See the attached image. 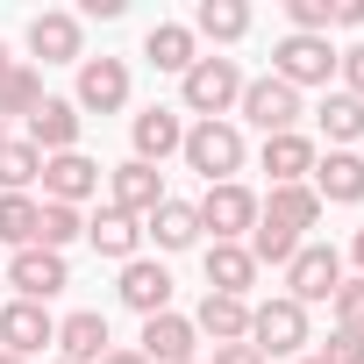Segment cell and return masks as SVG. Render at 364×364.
<instances>
[{"label": "cell", "mask_w": 364, "mask_h": 364, "mask_svg": "<svg viewBox=\"0 0 364 364\" xmlns=\"http://www.w3.org/2000/svg\"><path fill=\"white\" fill-rule=\"evenodd\" d=\"M129 93H136L129 58H79V86H72V107L79 114H122Z\"/></svg>", "instance_id": "ba28073f"}, {"label": "cell", "mask_w": 364, "mask_h": 364, "mask_svg": "<svg viewBox=\"0 0 364 364\" xmlns=\"http://www.w3.org/2000/svg\"><path fill=\"white\" fill-rule=\"evenodd\" d=\"M36 193H0V250H36Z\"/></svg>", "instance_id": "f1b7e54d"}, {"label": "cell", "mask_w": 364, "mask_h": 364, "mask_svg": "<svg viewBox=\"0 0 364 364\" xmlns=\"http://www.w3.org/2000/svg\"><path fill=\"white\" fill-rule=\"evenodd\" d=\"M100 178H107V164H93L86 150H65V157H43V178H36V200H58V208H86L93 193H100Z\"/></svg>", "instance_id": "8fae6325"}, {"label": "cell", "mask_w": 364, "mask_h": 364, "mask_svg": "<svg viewBox=\"0 0 364 364\" xmlns=\"http://www.w3.org/2000/svg\"><path fill=\"white\" fill-rule=\"evenodd\" d=\"M193 215H200V236L208 243H243L257 229V193L243 186V178H229V186H208L193 200Z\"/></svg>", "instance_id": "8992f818"}, {"label": "cell", "mask_w": 364, "mask_h": 364, "mask_svg": "<svg viewBox=\"0 0 364 364\" xmlns=\"http://www.w3.org/2000/svg\"><path fill=\"white\" fill-rule=\"evenodd\" d=\"M193 58H200V43H193V29H186V22H150V36H143V65H150V72L186 79V72H193Z\"/></svg>", "instance_id": "d4e9b609"}, {"label": "cell", "mask_w": 364, "mask_h": 364, "mask_svg": "<svg viewBox=\"0 0 364 364\" xmlns=\"http://www.w3.org/2000/svg\"><path fill=\"white\" fill-rule=\"evenodd\" d=\"M307 186L321 208H364V157L357 150H321L314 171H307Z\"/></svg>", "instance_id": "2e32d148"}, {"label": "cell", "mask_w": 364, "mask_h": 364, "mask_svg": "<svg viewBox=\"0 0 364 364\" xmlns=\"http://www.w3.org/2000/svg\"><path fill=\"white\" fill-rule=\"evenodd\" d=\"M293 364H321V357H314V350H307V357H293Z\"/></svg>", "instance_id": "7bdbcfd3"}, {"label": "cell", "mask_w": 364, "mask_h": 364, "mask_svg": "<svg viewBox=\"0 0 364 364\" xmlns=\"http://www.w3.org/2000/svg\"><path fill=\"white\" fill-rule=\"evenodd\" d=\"M307 114V93H293L286 79H243V100H236V129H257V136H293Z\"/></svg>", "instance_id": "277c9868"}, {"label": "cell", "mask_w": 364, "mask_h": 364, "mask_svg": "<svg viewBox=\"0 0 364 364\" xmlns=\"http://www.w3.org/2000/svg\"><path fill=\"white\" fill-rule=\"evenodd\" d=\"M336 0H286V36H328Z\"/></svg>", "instance_id": "836d02e7"}, {"label": "cell", "mask_w": 364, "mask_h": 364, "mask_svg": "<svg viewBox=\"0 0 364 364\" xmlns=\"http://www.w3.org/2000/svg\"><path fill=\"white\" fill-rule=\"evenodd\" d=\"M200 364H264V357H257L250 343H222V350H215V357H200Z\"/></svg>", "instance_id": "74e56055"}, {"label": "cell", "mask_w": 364, "mask_h": 364, "mask_svg": "<svg viewBox=\"0 0 364 364\" xmlns=\"http://www.w3.org/2000/svg\"><path fill=\"white\" fill-rule=\"evenodd\" d=\"M86 243L107 257V264H129V257H143V222H129V215H114L107 200L86 215Z\"/></svg>", "instance_id": "cb8c5ba5"}, {"label": "cell", "mask_w": 364, "mask_h": 364, "mask_svg": "<svg viewBox=\"0 0 364 364\" xmlns=\"http://www.w3.org/2000/svg\"><path fill=\"white\" fill-rule=\"evenodd\" d=\"M307 343H314V321H307L300 300H286V293L250 300V350H257L264 364H279V357H307Z\"/></svg>", "instance_id": "7a4b0ae2"}, {"label": "cell", "mask_w": 364, "mask_h": 364, "mask_svg": "<svg viewBox=\"0 0 364 364\" xmlns=\"http://www.w3.org/2000/svg\"><path fill=\"white\" fill-rule=\"evenodd\" d=\"M272 79H286L293 93H328V79H336V43H328V36H279V43H272Z\"/></svg>", "instance_id": "5b68a950"}, {"label": "cell", "mask_w": 364, "mask_h": 364, "mask_svg": "<svg viewBox=\"0 0 364 364\" xmlns=\"http://www.w3.org/2000/svg\"><path fill=\"white\" fill-rule=\"evenodd\" d=\"M193 328L222 350V343H250V300H229V293H200L193 307Z\"/></svg>", "instance_id": "484cf974"}, {"label": "cell", "mask_w": 364, "mask_h": 364, "mask_svg": "<svg viewBox=\"0 0 364 364\" xmlns=\"http://www.w3.org/2000/svg\"><path fill=\"white\" fill-rule=\"evenodd\" d=\"M178 157H186V171H200L208 186H229V178L250 164V143L236 122H186V143H178Z\"/></svg>", "instance_id": "3957f363"}, {"label": "cell", "mask_w": 364, "mask_h": 364, "mask_svg": "<svg viewBox=\"0 0 364 364\" xmlns=\"http://www.w3.org/2000/svg\"><path fill=\"white\" fill-rule=\"evenodd\" d=\"M321 364H364V336L357 328H328V343H314Z\"/></svg>", "instance_id": "d590c367"}, {"label": "cell", "mask_w": 364, "mask_h": 364, "mask_svg": "<svg viewBox=\"0 0 364 364\" xmlns=\"http://www.w3.org/2000/svg\"><path fill=\"white\" fill-rule=\"evenodd\" d=\"M0 364H22V357H8V350H0Z\"/></svg>", "instance_id": "ee69618b"}, {"label": "cell", "mask_w": 364, "mask_h": 364, "mask_svg": "<svg viewBox=\"0 0 364 364\" xmlns=\"http://www.w3.org/2000/svg\"><path fill=\"white\" fill-rule=\"evenodd\" d=\"M257 215H264V222H279V229H293V236H307L328 208L314 200V186H272V193L257 200Z\"/></svg>", "instance_id": "83f0119b"}, {"label": "cell", "mask_w": 364, "mask_h": 364, "mask_svg": "<svg viewBox=\"0 0 364 364\" xmlns=\"http://www.w3.org/2000/svg\"><path fill=\"white\" fill-rule=\"evenodd\" d=\"M8 72H15V50H8V43H0V79H8Z\"/></svg>", "instance_id": "b9f144b4"}, {"label": "cell", "mask_w": 364, "mask_h": 364, "mask_svg": "<svg viewBox=\"0 0 364 364\" xmlns=\"http://www.w3.org/2000/svg\"><path fill=\"white\" fill-rule=\"evenodd\" d=\"M250 0H200V8H193V43H215V50H229V43H243L250 36Z\"/></svg>", "instance_id": "7402d4cb"}, {"label": "cell", "mask_w": 364, "mask_h": 364, "mask_svg": "<svg viewBox=\"0 0 364 364\" xmlns=\"http://www.w3.org/2000/svg\"><path fill=\"white\" fill-rule=\"evenodd\" d=\"M43 107V72L36 65H15L8 79H0V122H29Z\"/></svg>", "instance_id": "4dcf8cb0"}, {"label": "cell", "mask_w": 364, "mask_h": 364, "mask_svg": "<svg viewBox=\"0 0 364 364\" xmlns=\"http://www.w3.org/2000/svg\"><path fill=\"white\" fill-rule=\"evenodd\" d=\"M43 157H65V150H79V136H86V114L65 100V93H43V107L29 114V129H22Z\"/></svg>", "instance_id": "ac0fdd59"}, {"label": "cell", "mask_w": 364, "mask_h": 364, "mask_svg": "<svg viewBox=\"0 0 364 364\" xmlns=\"http://www.w3.org/2000/svg\"><path fill=\"white\" fill-rule=\"evenodd\" d=\"M8 286H15V300L50 307V300L72 286V264H65L58 250H8Z\"/></svg>", "instance_id": "4fadbf2b"}, {"label": "cell", "mask_w": 364, "mask_h": 364, "mask_svg": "<svg viewBox=\"0 0 364 364\" xmlns=\"http://www.w3.org/2000/svg\"><path fill=\"white\" fill-rule=\"evenodd\" d=\"M114 350V336H107V314L100 307H72L65 321H58V350L50 357H65V364H100Z\"/></svg>", "instance_id": "d6986e66"}, {"label": "cell", "mask_w": 364, "mask_h": 364, "mask_svg": "<svg viewBox=\"0 0 364 364\" xmlns=\"http://www.w3.org/2000/svg\"><path fill=\"white\" fill-rule=\"evenodd\" d=\"M200 272H208V293H229V300H250V286H257V257L243 243H208Z\"/></svg>", "instance_id": "44dd1931"}, {"label": "cell", "mask_w": 364, "mask_h": 364, "mask_svg": "<svg viewBox=\"0 0 364 364\" xmlns=\"http://www.w3.org/2000/svg\"><path fill=\"white\" fill-rule=\"evenodd\" d=\"M143 236H150V243H157L164 257L193 250V243H200V215H193V200H171V193H164V200H157V208L143 215Z\"/></svg>", "instance_id": "603a6c76"}, {"label": "cell", "mask_w": 364, "mask_h": 364, "mask_svg": "<svg viewBox=\"0 0 364 364\" xmlns=\"http://www.w3.org/2000/svg\"><path fill=\"white\" fill-rule=\"evenodd\" d=\"M336 286H343V250L336 243H300L293 264H286V300L321 307V300H336Z\"/></svg>", "instance_id": "9c48e42d"}, {"label": "cell", "mask_w": 364, "mask_h": 364, "mask_svg": "<svg viewBox=\"0 0 364 364\" xmlns=\"http://www.w3.org/2000/svg\"><path fill=\"white\" fill-rule=\"evenodd\" d=\"M300 243H307V236H293V229H279V222H264V215H257V229L243 236V250L257 257V272H264V264H272V272H286Z\"/></svg>", "instance_id": "1f68e13d"}, {"label": "cell", "mask_w": 364, "mask_h": 364, "mask_svg": "<svg viewBox=\"0 0 364 364\" xmlns=\"http://www.w3.org/2000/svg\"><path fill=\"white\" fill-rule=\"evenodd\" d=\"M193 364H200V357H193Z\"/></svg>", "instance_id": "7dc6e473"}, {"label": "cell", "mask_w": 364, "mask_h": 364, "mask_svg": "<svg viewBox=\"0 0 364 364\" xmlns=\"http://www.w3.org/2000/svg\"><path fill=\"white\" fill-rule=\"evenodd\" d=\"M336 29H364V0H336Z\"/></svg>", "instance_id": "f35d334b"}, {"label": "cell", "mask_w": 364, "mask_h": 364, "mask_svg": "<svg viewBox=\"0 0 364 364\" xmlns=\"http://www.w3.org/2000/svg\"><path fill=\"white\" fill-rule=\"evenodd\" d=\"M43 364H65V357H43Z\"/></svg>", "instance_id": "bcb514c9"}, {"label": "cell", "mask_w": 364, "mask_h": 364, "mask_svg": "<svg viewBox=\"0 0 364 364\" xmlns=\"http://www.w3.org/2000/svg\"><path fill=\"white\" fill-rule=\"evenodd\" d=\"M328 314H336V328H357L364 336V279H343L336 300H328Z\"/></svg>", "instance_id": "e575fe53"}, {"label": "cell", "mask_w": 364, "mask_h": 364, "mask_svg": "<svg viewBox=\"0 0 364 364\" xmlns=\"http://www.w3.org/2000/svg\"><path fill=\"white\" fill-rule=\"evenodd\" d=\"M314 157H321V143H314L307 129H293V136H264V150H257V164L272 171V186H307Z\"/></svg>", "instance_id": "ffe728a7"}, {"label": "cell", "mask_w": 364, "mask_h": 364, "mask_svg": "<svg viewBox=\"0 0 364 364\" xmlns=\"http://www.w3.org/2000/svg\"><path fill=\"white\" fill-rule=\"evenodd\" d=\"M314 129H321L328 150H357V143H364V100H350L343 86H328L321 107H314Z\"/></svg>", "instance_id": "4316f807"}, {"label": "cell", "mask_w": 364, "mask_h": 364, "mask_svg": "<svg viewBox=\"0 0 364 364\" xmlns=\"http://www.w3.org/2000/svg\"><path fill=\"white\" fill-rule=\"evenodd\" d=\"M100 364H143V350H136V343H114V350H107Z\"/></svg>", "instance_id": "ab89813d"}, {"label": "cell", "mask_w": 364, "mask_h": 364, "mask_svg": "<svg viewBox=\"0 0 364 364\" xmlns=\"http://www.w3.org/2000/svg\"><path fill=\"white\" fill-rule=\"evenodd\" d=\"M29 58L36 65H79L86 58V15H72V8L29 15Z\"/></svg>", "instance_id": "30bf717a"}, {"label": "cell", "mask_w": 364, "mask_h": 364, "mask_svg": "<svg viewBox=\"0 0 364 364\" xmlns=\"http://www.w3.org/2000/svg\"><path fill=\"white\" fill-rule=\"evenodd\" d=\"M178 143H186V114L178 107H143V114H129V157L136 164H164V157H178Z\"/></svg>", "instance_id": "5bb4252c"}, {"label": "cell", "mask_w": 364, "mask_h": 364, "mask_svg": "<svg viewBox=\"0 0 364 364\" xmlns=\"http://www.w3.org/2000/svg\"><path fill=\"white\" fill-rule=\"evenodd\" d=\"M79 236H86V215L43 200V215H36V250H58V257H65V243H79Z\"/></svg>", "instance_id": "d6a6232c"}, {"label": "cell", "mask_w": 364, "mask_h": 364, "mask_svg": "<svg viewBox=\"0 0 364 364\" xmlns=\"http://www.w3.org/2000/svg\"><path fill=\"white\" fill-rule=\"evenodd\" d=\"M350 264H357V279H364V229L350 236Z\"/></svg>", "instance_id": "60d3db41"}, {"label": "cell", "mask_w": 364, "mask_h": 364, "mask_svg": "<svg viewBox=\"0 0 364 364\" xmlns=\"http://www.w3.org/2000/svg\"><path fill=\"white\" fill-rule=\"evenodd\" d=\"M100 193H107V208H114V215L143 222V215L164 200V171H157V164H136V157H122V164H107Z\"/></svg>", "instance_id": "7c38bea8"}, {"label": "cell", "mask_w": 364, "mask_h": 364, "mask_svg": "<svg viewBox=\"0 0 364 364\" xmlns=\"http://www.w3.org/2000/svg\"><path fill=\"white\" fill-rule=\"evenodd\" d=\"M136 350H143V364H193L200 357V328H193V314H150L143 321V336H136Z\"/></svg>", "instance_id": "e0dca14e"}, {"label": "cell", "mask_w": 364, "mask_h": 364, "mask_svg": "<svg viewBox=\"0 0 364 364\" xmlns=\"http://www.w3.org/2000/svg\"><path fill=\"white\" fill-rule=\"evenodd\" d=\"M36 178H43V150L29 136H8L0 143V193H29Z\"/></svg>", "instance_id": "f546056e"}, {"label": "cell", "mask_w": 364, "mask_h": 364, "mask_svg": "<svg viewBox=\"0 0 364 364\" xmlns=\"http://www.w3.org/2000/svg\"><path fill=\"white\" fill-rule=\"evenodd\" d=\"M336 86H343L350 100H364V43H350V50H336Z\"/></svg>", "instance_id": "8d00e7d4"}, {"label": "cell", "mask_w": 364, "mask_h": 364, "mask_svg": "<svg viewBox=\"0 0 364 364\" xmlns=\"http://www.w3.org/2000/svg\"><path fill=\"white\" fill-rule=\"evenodd\" d=\"M0 143H8V122H0Z\"/></svg>", "instance_id": "f6af8a7d"}, {"label": "cell", "mask_w": 364, "mask_h": 364, "mask_svg": "<svg viewBox=\"0 0 364 364\" xmlns=\"http://www.w3.org/2000/svg\"><path fill=\"white\" fill-rule=\"evenodd\" d=\"M236 100H243V65L229 50H200L193 72L178 79V114L193 122H236Z\"/></svg>", "instance_id": "6da1fadb"}, {"label": "cell", "mask_w": 364, "mask_h": 364, "mask_svg": "<svg viewBox=\"0 0 364 364\" xmlns=\"http://www.w3.org/2000/svg\"><path fill=\"white\" fill-rule=\"evenodd\" d=\"M114 300L129 307V314H171V272H164V257H129L122 264V279H114Z\"/></svg>", "instance_id": "9a60e30c"}, {"label": "cell", "mask_w": 364, "mask_h": 364, "mask_svg": "<svg viewBox=\"0 0 364 364\" xmlns=\"http://www.w3.org/2000/svg\"><path fill=\"white\" fill-rule=\"evenodd\" d=\"M0 350L22 357V364H43L58 350V314L36 300H0Z\"/></svg>", "instance_id": "52a82bcc"}]
</instances>
